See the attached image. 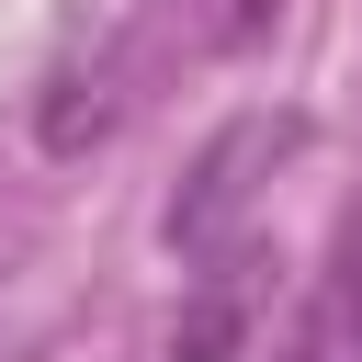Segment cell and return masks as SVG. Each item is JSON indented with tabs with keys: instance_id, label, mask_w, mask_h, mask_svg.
I'll return each mask as SVG.
<instances>
[{
	"instance_id": "obj_3",
	"label": "cell",
	"mask_w": 362,
	"mask_h": 362,
	"mask_svg": "<svg viewBox=\"0 0 362 362\" xmlns=\"http://www.w3.org/2000/svg\"><path fill=\"white\" fill-rule=\"evenodd\" d=\"M238 328H249L238 283H204V305H192V328L170 339V362H226V351H238Z\"/></svg>"
},
{
	"instance_id": "obj_4",
	"label": "cell",
	"mask_w": 362,
	"mask_h": 362,
	"mask_svg": "<svg viewBox=\"0 0 362 362\" xmlns=\"http://www.w3.org/2000/svg\"><path fill=\"white\" fill-rule=\"evenodd\" d=\"M272 11H283V0H215V34H226V45H249Z\"/></svg>"
},
{
	"instance_id": "obj_1",
	"label": "cell",
	"mask_w": 362,
	"mask_h": 362,
	"mask_svg": "<svg viewBox=\"0 0 362 362\" xmlns=\"http://www.w3.org/2000/svg\"><path fill=\"white\" fill-rule=\"evenodd\" d=\"M294 136H305L294 113H238V124L192 158V181H181V204H170V249H215V238L238 226V204H249V170H272Z\"/></svg>"
},
{
	"instance_id": "obj_2",
	"label": "cell",
	"mask_w": 362,
	"mask_h": 362,
	"mask_svg": "<svg viewBox=\"0 0 362 362\" xmlns=\"http://www.w3.org/2000/svg\"><path fill=\"white\" fill-rule=\"evenodd\" d=\"M272 362H362V215H339V238L305 272V305H294Z\"/></svg>"
}]
</instances>
